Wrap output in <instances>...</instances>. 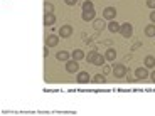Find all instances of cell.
I'll list each match as a JSON object with an SVG mask.
<instances>
[{"mask_svg":"<svg viewBox=\"0 0 155 116\" xmlns=\"http://www.w3.org/2000/svg\"><path fill=\"white\" fill-rule=\"evenodd\" d=\"M111 67H113L111 72H113V76H115V77H125V76H127L128 67L125 66V64H120V62H118V64H113Z\"/></svg>","mask_w":155,"mask_h":116,"instance_id":"6da1fadb","label":"cell"},{"mask_svg":"<svg viewBox=\"0 0 155 116\" xmlns=\"http://www.w3.org/2000/svg\"><path fill=\"white\" fill-rule=\"evenodd\" d=\"M120 34L123 35L125 39H130L133 35V25L132 24H123V25H120Z\"/></svg>","mask_w":155,"mask_h":116,"instance_id":"7a4b0ae2","label":"cell"},{"mask_svg":"<svg viewBox=\"0 0 155 116\" xmlns=\"http://www.w3.org/2000/svg\"><path fill=\"white\" fill-rule=\"evenodd\" d=\"M73 35V25H69V24H66V25H62L61 29H59V37L62 39H68Z\"/></svg>","mask_w":155,"mask_h":116,"instance_id":"3957f363","label":"cell"},{"mask_svg":"<svg viewBox=\"0 0 155 116\" xmlns=\"http://www.w3.org/2000/svg\"><path fill=\"white\" fill-rule=\"evenodd\" d=\"M91 81V76L88 74V71H79L76 76V82H79V84H86V82Z\"/></svg>","mask_w":155,"mask_h":116,"instance_id":"277c9868","label":"cell"},{"mask_svg":"<svg viewBox=\"0 0 155 116\" xmlns=\"http://www.w3.org/2000/svg\"><path fill=\"white\" fill-rule=\"evenodd\" d=\"M66 71L68 72H71V74H74V72H79V64H78V61H68L66 62Z\"/></svg>","mask_w":155,"mask_h":116,"instance_id":"5b68a950","label":"cell"},{"mask_svg":"<svg viewBox=\"0 0 155 116\" xmlns=\"http://www.w3.org/2000/svg\"><path fill=\"white\" fill-rule=\"evenodd\" d=\"M103 17L108 20H115L116 17V8L115 7H106L105 10H103Z\"/></svg>","mask_w":155,"mask_h":116,"instance_id":"8992f818","label":"cell"},{"mask_svg":"<svg viewBox=\"0 0 155 116\" xmlns=\"http://www.w3.org/2000/svg\"><path fill=\"white\" fill-rule=\"evenodd\" d=\"M135 76H137V79H138V81H143V79H147L148 77V69L147 67H138V69L135 71Z\"/></svg>","mask_w":155,"mask_h":116,"instance_id":"52a82bcc","label":"cell"},{"mask_svg":"<svg viewBox=\"0 0 155 116\" xmlns=\"http://www.w3.org/2000/svg\"><path fill=\"white\" fill-rule=\"evenodd\" d=\"M94 19H96V12H94V8L83 12V20H84V22H91V20H94Z\"/></svg>","mask_w":155,"mask_h":116,"instance_id":"ba28073f","label":"cell"},{"mask_svg":"<svg viewBox=\"0 0 155 116\" xmlns=\"http://www.w3.org/2000/svg\"><path fill=\"white\" fill-rule=\"evenodd\" d=\"M59 44V37L58 35H49V37L46 39V46L47 47H56Z\"/></svg>","mask_w":155,"mask_h":116,"instance_id":"9c48e42d","label":"cell"},{"mask_svg":"<svg viewBox=\"0 0 155 116\" xmlns=\"http://www.w3.org/2000/svg\"><path fill=\"white\" fill-rule=\"evenodd\" d=\"M54 22H56V15H54V14H44V25H46V27L52 25Z\"/></svg>","mask_w":155,"mask_h":116,"instance_id":"30bf717a","label":"cell"},{"mask_svg":"<svg viewBox=\"0 0 155 116\" xmlns=\"http://www.w3.org/2000/svg\"><path fill=\"white\" fill-rule=\"evenodd\" d=\"M56 57H58V61H62V62H68L71 57V54L68 52V50H59L58 54H56Z\"/></svg>","mask_w":155,"mask_h":116,"instance_id":"8fae6325","label":"cell"},{"mask_svg":"<svg viewBox=\"0 0 155 116\" xmlns=\"http://www.w3.org/2000/svg\"><path fill=\"white\" fill-rule=\"evenodd\" d=\"M143 66L147 67V69L155 67V57H153V56H147V57L143 59Z\"/></svg>","mask_w":155,"mask_h":116,"instance_id":"7c38bea8","label":"cell"},{"mask_svg":"<svg viewBox=\"0 0 155 116\" xmlns=\"http://www.w3.org/2000/svg\"><path fill=\"white\" fill-rule=\"evenodd\" d=\"M71 56H73L74 61H81V59H84V57H86V54L83 52L81 49H74V52H73Z\"/></svg>","mask_w":155,"mask_h":116,"instance_id":"4fadbf2b","label":"cell"},{"mask_svg":"<svg viewBox=\"0 0 155 116\" xmlns=\"http://www.w3.org/2000/svg\"><path fill=\"white\" fill-rule=\"evenodd\" d=\"M145 35L147 37H155V24H148L145 27Z\"/></svg>","mask_w":155,"mask_h":116,"instance_id":"5bb4252c","label":"cell"},{"mask_svg":"<svg viewBox=\"0 0 155 116\" xmlns=\"http://www.w3.org/2000/svg\"><path fill=\"white\" fill-rule=\"evenodd\" d=\"M105 57H106V61H115V57H116V50L113 49V47H110V49L105 52Z\"/></svg>","mask_w":155,"mask_h":116,"instance_id":"9a60e30c","label":"cell"},{"mask_svg":"<svg viewBox=\"0 0 155 116\" xmlns=\"http://www.w3.org/2000/svg\"><path fill=\"white\" fill-rule=\"evenodd\" d=\"M106 27H108V31H110V32H120V25H118V24H116L115 20H111V22H110L108 25H106Z\"/></svg>","mask_w":155,"mask_h":116,"instance_id":"2e32d148","label":"cell"},{"mask_svg":"<svg viewBox=\"0 0 155 116\" xmlns=\"http://www.w3.org/2000/svg\"><path fill=\"white\" fill-rule=\"evenodd\" d=\"M105 61H106L105 56L96 54V57H94V62H93V64H96V66H103V64H105Z\"/></svg>","mask_w":155,"mask_h":116,"instance_id":"e0dca14e","label":"cell"},{"mask_svg":"<svg viewBox=\"0 0 155 116\" xmlns=\"http://www.w3.org/2000/svg\"><path fill=\"white\" fill-rule=\"evenodd\" d=\"M105 27H106L105 20H94V29H96V31H103Z\"/></svg>","mask_w":155,"mask_h":116,"instance_id":"ac0fdd59","label":"cell"},{"mask_svg":"<svg viewBox=\"0 0 155 116\" xmlns=\"http://www.w3.org/2000/svg\"><path fill=\"white\" fill-rule=\"evenodd\" d=\"M96 54H98L96 50H89L88 54H86V61H88V62H94V57H96Z\"/></svg>","mask_w":155,"mask_h":116,"instance_id":"d6986e66","label":"cell"},{"mask_svg":"<svg viewBox=\"0 0 155 116\" xmlns=\"http://www.w3.org/2000/svg\"><path fill=\"white\" fill-rule=\"evenodd\" d=\"M52 12H54V5L46 2V4H44V14H52Z\"/></svg>","mask_w":155,"mask_h":116,"instance_id":"ffe728a7","label":"cell"},{"mask_svg":"<svg viewBox=\"0 0 155 116\" xmlns=\"http://www.w3.org/2000/svg\"><path fill=\"white\" fill-rule=\"evenodd\" d=\"M93 82H96V84H103V82H106V79H105V76L96 74V76L93 77Z\"/></svg>","mask_w":155,"mask_h":116,"instance_id":"44dd1931","label":"cell"},{"mask_svg":"<svg viewBox=\"0 0 155 116\" xmlns=\"http://www.w3.org/2000/svg\"><path fill=\"white\" fill-rule=\"evenodd\" d=\"M91 8H93V2H91V0H86L84 4H83V12H84V10H91Z\"/></svg>","mask_w":155,"mask_h":116,"instance_id":"7402d4cb","label":"cell"},{"mask_svg":"<svg viewBox=\"0 0 155 116\" xmlns=\"http://www.w3.org/2000/svg\"><path fill=\"white\" fill-rule=\"evenodd\" d=\"M147 7L152 8V10H155V0H147Z\"/></svg>","mask_w":155,"mask_h":116,"instance_id":"603a6c76","label":"cell"},{"mask_svg":"<svg viewBox=\"0 0 155 116\" xmlns=\"http://www.w3.org/2000/svg\"><path fill=\"white\" fill-rule=\"evenodd\" d=\"M66 2V5H69V7H74V5L78 4V0H64Z\"/></svg>","mask_w":155,"mask_h":116,"instance_id":"cb8c5ba5","label":"cell"},{"mask_svg":"<svg viewBox=\"0 0 155 116\" xmlns=\"http://www.w3.org/2000/svg\"><path fill=\"white\" fill-rule=\"evenodd\" d=\"M150 20L155 24V10H152V14H150Z\"/></svg>","mask_w":155,"mask_h":116,"instance_id":"d4e9b609","label":"cell"},{"mask_svg":"<svg viewBox=\"0 0 155 116\" xmlns=\"http://www.w3.org/2000/svg\"><path fill=\"white\" fill-rule=\"evenodd\" d=\"M47 54H49V50H47V46L44 47V57H47Z\"/></svg>","mask_w":155,"mask_h":116,"instance_id":"484cf974","label":"cell"},{"mask_svg":"<svg viewBox=\"0 0 155 116\" xmlns=\"http://www.w3.org/2000/svg\"><path fill=\"white\" fill-rule=\"evenodd\" d=\"M150 79H152V81H153V82H155V71H153V72H152V74H150Z\"/></svg>","mask_w":155,"mask_h":116,"instance_id":"4316f807","label":"cell"}]
</instances>
